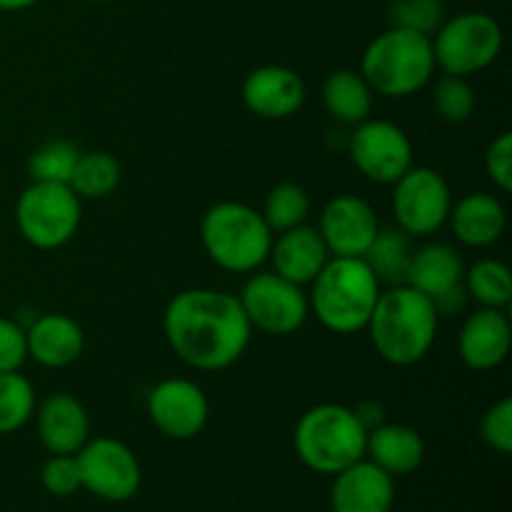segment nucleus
I'll use <instances>...</instances> for the list:
<instances>
[{
  "mask_svg": "<svg viewBox=\"0 0 512 512\" xmlns=\"http://www.w3.org/2000/svg\"><path fill=\"white\" fill-rule=\"evenodd\" d=\"M163 333L170 350L203 373L228 370L253 340L240 300L215 288H188L173 295L163 313Z\"/></svg>",
  "mask_w": 512,
  "mask_h": 512,
  "instance_id": "obj_1",
  "label": "nucleus"
},
{
  "mask_svg": "<svg viewBox=\"0 0 512 512\" xmlns=\"http://www.w3.org/2000/svg\"><path fill=\"white\" fill-rule=\"evenodd\" d=\"M438 325L440 315L433 300L403 283L383 288L365 330L385 363L408 368L430 353Z\"/></svg>",
  "mask_w": 512,
  "mask_h": 512,
  "instance_id": "obj_2",
  "label": "nucleus"
},
{
  "mask_svg": "<svg viewBox=\"0 0 512 512\" xmlns=\"http://www.w3.org/2000/svg\"><path fill=\"white\" fill-rule=\"evenodd\" d=\"M310 288V313L335 335L365 330L383 293V285L363 258H330Z\"/></svg>",
  "mask_w": 512,
  "mask_h": 512,
  "instance_id": "obj_3",
  "label": "nucleus"
},
{
  "mask_svg": "<svg viewBox=\"0 0 512 512\" xmlns=\"http://www.w3.org/2000/svg\"><path fill=\"white\" fill-rule=\"evenodd\" d=\"M435 70L438 65L428 35L393 25L370 40L360 60V75L368 80L373 93L395 100L428 88Z\"/></svg>",
  "mask_w": 512,
  "mask_h": 512,
  "instance_id": "obj_4",
  "label": "nucleus"
},
{
  "mask_svg": "<svg viewBox=\"0 0 512 512\" xmlns=\"http://www.w3.org/2000/svg\"><path fill=\"white\" fill-rule=\"evenodd\" d=\"M263 213L238 200H220L200 220V243L218 268L248 275L263 268L273 248Z\"/></svg>",
  "mask_w": 512,
  "mask_h": 512,
  "instance_id": "obj_5",
  "label": "nucleus"
},
{
  "mask_svg": "<svg viewBox=\"0 0 512 512\" xmlns=\"http://www.w3.org/2000/svg\"><path fill=\"white\" fill-rule=\"evenodd\" d=\"M368 430L355 408L340 403H320L305 410L293 430V448L300 463L318 475L345 470L365 458Z\"/></svg>",
  "mask_w": 512,
  "mask_h": 512,
  "instance_id": "obj_6",
  "label": "nucleus"
},
{
  "mask_svg": "<svg viewBox=\"0 0 512 512\" xmlns=\"http://www.w3.org/2000/svg\"><path fill=\"white\" fill-rule=\"evenodd\" d=\"M83 220V200L65 183H38L28 188L15 203V225L28 245L38 250H58L78 235Z\"/></svg>",
  "mask_w": 512,
  "mask_h": 512,
  "instance_id": "obj_7",
  "label": "nucleus"
},
{
  "mask_svg": "<svg viewBox=\"0 0 512 512\" xmlns=\"http://www.w3.org/2000/svg\"><path fill=\"white\" fill-rule=\"evenodd\" d=\"M430 43L435 65L445 75L470 78L498 60L503 50V28L493 15L468 10L443 20Z\"/></svg>",
  "mask_w": 512,
  "mask_h": 512,
  "instance_id": "obj_8",
  "label": "nucleus"
},
{
  "mask_svg": "<svg viewBox=\"0 0 512 512\" xmlns=\"http://www.w3.org/2000/svg\"><path fill=\"white\" fill-rule=\"evenodd\" d=\"M238 300L250 328L278 338L298 333L310 315L305 290L273 270H255L245 280Z\"/></svg>",
  "mask_w": 512,
  "mask_h": 512,
  "instance_id": "obj_9",
  "label": "nucleus"
},
{
  "mask_svg": "<svg viewBox=\"0 0 512 512\" xmlns=\"http://www.w3.org/2000/svg\"><path fill=\"white\" fill-rule=\"evenodd\" d=\"M453 193L443 175L428 165H413L393 183L395 228L410 238H430L448 223Z\"/></svg>",
  "mask_w": 512,
  "mask_h": 512,
  "instance_id": "obj_10",
  "label": "nucleus"
},
{
  "mask_svg": "<svg viewBox=\"0 0 512 512\" xmlns=\"http://www.w3.org/2000/svg\"><path fill=\"white\" fill-rule=\"evenodd\" d=\"M80 485L90 495L108 503H125L135 498L143 485V468L133 448L118 438H90L75 453Z\"/></svg>",
  "mask_w": 512,
  "mask_h": 512,
  "instance_id": "obj_11",
  "label": "nucleus"
},
{
  "mask_svg": "<svg viewBox=\"0 0 512 512\" xmlns=\"http://www.w3.org/2000/svg\"><path fill=\"white\" fill-rule=\"evenodd\" d=\"M348 150L358 173L378 185H393L415 165V148L408 133L390 120L368 118L355 125Z\"/></svg>",
  "mask_w": 512,
  "mask_h": 512,
  "instance_id": "obj_12",
  "label": "nucleus"
},
{
  "mask_svg": "<svg viewBox=\"0 0 512 512\" xmlns=\"http://www.w3.org/2000/svg\"><path fill=\"white\" fill-rule=\"evenodd\" d=\"M465 263L458 250L445 243H428L415 248L405 285L420 290L433 300L438 315H458L468 305V290L463 283Z\"/></svg>",
  "mask_w": 512,
  "mask_h": 512,
  "instance_id": "obj_13",
  "label": "nucleus"
},
{
  "mask_svg": "<svg viewBox=\"0 0 512 512\" xmlns=\"http://www.w3.org/2000/svg\"><path fill=\"white\" fill-rule=\"evenodd\" d=\"M148 418L170 440H193L210 420V400L195 380L165 378L148 393Z\"/></svg>",
  "mask_w": 512,
  "mask_h": 512,
  "instance_id": "obj_14",
  "label": "nucleus"
},
{
  "mask_svg": "<svg viewBox=\"0 0 512 512\" xmlns=\"http://www.w3.org/2000/svg\"><path fill=\"white\" fill-rule=\"evenodd\" d=\"M380 230L378 213L360 195H335L320 213L318 233L333 258H363Z\"/></svg>",
  "mask_w": 512,
  "mask_h": 512,
  "instance_id": "obj_15",
  "label": "nucleus"
},
{
  "mask_svg": "<svg viewBox=\"0 0 512 512\" xmlns=\"http://www.w3.org/2000/svg\"><path fill=\"white\" fill-rule=\"evenodd\" d=\"M240 98L258 118L288 120L303 108L305 83L288 65H260L245 75Z\"/></svg>",
  "mask_w": 512,
  "mask_h": 512,
  "instance_id": "obj_16",
  "label": "nucleus"
},
{
  "mask_svg": "<svg viewBox=\"0 0 512 512\" xmlns=\"http://www.w3.org/2000/svg\"><path fill=\"white\" fill-rule=\"evenodd\" d=\"M512 345V323L508 310L478 308L465 318L458 335L460 360L470 370L488 373L508 360Z\"/></svg>",
  "mask_w": 512,
  "mask_h": 512,
  "instance_id": "obj_17",
  "label": "nucleus"
},
{
  "mask_svg": "<svg viewBox=\"0 0 512 512\" xmlns=\"http://www.w3.org/2000/svg\"><path fill=\"white\" fill-rule=\"evenodd\" d=\"M395 505V478L368 458L333 475V512H390Z\"/></svg>",
  "mask_w": 512,
  "mask_h": 512,
  "instance_id": "obj_18",
  "label": "nucleus"
},
{
  "mask_svg": "<svg viewBox=\"0 0 512 512\" xmlns=\"http://www.w3.org/2000/svg\"><path fill=\"white\" fill-rule=\"evenodd\" d=\"M35 430L50 455H75L90 440V415L70 393H53L35 408Z\"/></svg>",
  "mask_w": 512,
  "mask_h": 512,
  "instance_id": "obj_19",
  "label": "nucleus"
},
{
  "mask_svg": "<svg viewBox=\"0 0 512 512\" xmlns=\"http://www.w3.org/2000/svg\"><path fill=\"white\" fill-rule=\"evenodd\" d=\"M330 258L333 255H330L318 228H310V225L303 223L298 228L283 230V233L275 235L268 260L273 263V273L305 288V285L318 278V273Z\"/></svg>",
  "mask_w": 512,
  "mask_h": 512,
  "instance_id": "obj_20",
  "label": "nucleus"
},
{
  "mask_svg": "<svg viewBox=\"0 0 512 512\" xmlns=\"http://www.w3.org/2000/svg\"><path fill=\"white\" fill-rule=\"evenodd\" d=\"M28 358L40 368L60 370L78 363L85 350V333L70 315L43 313L25 328Z\"/></svg>",
  "mask_w": 512,
  "mask_h": 512,
  "instance_id": "obj_21",
  "label": "nucleus"
},
{
  "mask_svg": "<svg viewBox=\"0 0 512 512\" xmlns=\"http://www.w3.org/2000/svg\"><path fill=\"white\" fill-rule=\"evenodd\" d=\"M448 223L460 243L468 245V248L483 250L503 238L508 215H505V205L495 195L470 193L455 200L453 208H450Z\"/></svg>",
  "mask_w": 512,
  "mask_h": 512,
  "instance_id": "obj_22",
  "label": "nucleus"
},
{
  "mask_svg": "<svg viewBox=\"0 0 512 512\" xmlns=\"http://www.w3.org/2000/svg\"><path fill=\"white\" fill-rule=\"evenodd\" d=\"M365 458L388 475H410L423 465L425 440L415 428L403 423H380L368 430Z\"/></svg>",
  "mask_w": 512,
  "mask_h": 512,
  "instance_id": "obj_23",
  "label": "nucleus"
},
{
  "mask_svg": "<svg viewBox=\"0 0 512 512\" xmlns=\"http://www.w3.org/2000/svg\"><path fill=\"white\" fill-rule=\"evenodd\" d=\"M373 88L360 75V70L338 68L325 78L323 105L330 118L340 125L355 128L373 113Z\"/></svg>",
  "mask_w": 512,
  "mask_h": 512,
  "instance_id": "obj_24",
  "label": "nucleus"
},
{
  "mask_svg": "<svg viewBox=\"0 0 512 512\" xmlns=\"http://www.w3.org/2000/svg\"><path fill=\"white\" fill-rule=\"evenodd\" d=\"M413 253L415 248L410 235H405L400 228H383V225H380L378 235H375V240L370 243L363 260L368 263V268L373 270L375 278L380 280V285H383V288H390V285L405 283Z\"/></svg>",
  "mask_w": 512,
  "mask_h": 512,
  "instance_id": "obj_25",
  "label": "nucleus"
},
{
  "mask_svg": "<svg viewBox=\"0 0 512 512\" xmlns=\"http://www.w3.org/2000/svg\"><path fill=\"white\" fill-rule=\"evenodd\" d=\"M123 170L120 163L105 150L80 153L68 185L80 200H103L118 190Z\"/></svg>",
  "mask_w": 512,
  "mask_h": 512,
  "instance_id": "obj_26",
  "label": "nucleus"
},
{
  "mask_svg": "<svg viewBox=\"0 0 512 512\" xmlns=\"http://www.w3.org/2000/svg\"><path fill=\"white\" fill-rule=\"evenodd\" d=\"M468 298L475 300L480 308L508 310L512 303V275L503 260L480 258L463 275Z\"/></svg>",
  "mask_w": 512,
  "mask_h": 512,
  "instance_id": "obj_27",
  "label": "nucleus"
},
{
  "mask_svg": "<svg viewBox=\"0 0 512 512\" xmlns=\"http://www.w3.org/2000/svg\"><path fill=\"white\" fill-rule=\"evenodd\" d=\"M38 395L20 370L0 373V435H13L33 420Z\"/></svg>",
  "mask_w": 512,
  "mask_h": 512,
  "instance_id": "obj_28",
  "label": "nucleus"
},
{
  "mask_svg": "<svg viewBox=\"0 0 512 512\" xmlns=\"http://www.w3.org/2000/svg\"><path fill=\"white\" fill-rule=\"evenodd\" d=\"M260 213H263L265 223L273 230V235L290 228H298L310 215L308 190L300 188L298 183H278L265 195V203Z\"/></svg>",
  "mask_w": 512,
  "mask_h": 512,
  "instance_id": "obj_29",
  "label": "nucleus"
},
{
  "mask_svg": "<svg viewBox=\"0 0 512 512\" xmlns=\"http://www.w3.org/2000/svg\"><path fill=\"white\" fill-rule=\"evenodd\" d=\"M78 145H73L65 138L45 140L40 148L33 150L28 158V173L30 180L38 183H65L68 185L70 175H73L75 163H78Z\"/></svg>",
  "mask_w": 512,
  "mask_h": 512,
  "instance_id": "obj_30",
  "label": "nucleus"
},
{
  "mask_svg": "<svg viewBox=\"0 0 512 512\" xmlns=\"http://www.w3.org/2000/svg\"><path fill=\"white\" fill-rule=\"evenodd\" d=\"M433 105L435 113L445 120V123H468L478 108V98H475V88L470 85L468 78L460 75H443L433 88Z\"/></svg>",
  "mask_w": 512,
  "mask_h": 512,
  "instance_id": "obj_31",
  "label": "nucleus"
},
{
  "mask_svg": "<svg viewBox=\"0 0 512 512\" xmlns=\"http://www.w3.org/2000/svg\"><path fill=\"white\" fill-rule=\"evenodd\" d=\"M388 18L393 28H405L433 38L445 20V5L443 0H393Z\"/></svg>",
  "mask_w": 512,
  "mask_h": 512,
  "instance_id": "obj_32",
  "label": "nucleus"
},
{
  "mask_svg": "<svg viewBox=\"0 0 512 512\" xmlns=\"http://www.w3.org/2000/svg\"><path fill=\"white\" fill-rule=\"evenodd\" d=\"M480 438L495 453L510 455L512 453V400L500 398L498 403L485 410L480 420Z\"/></svg>",
  "mask_w": 512,
  "mask_h": 512,
  "instance_id": "obj_33",
  "label": "nucleus"
},
{
  "mask_svg": "<svg viewBox=\"0 0 512 512\" xmlns=\"http://www.w3.org/2000/svg\"><path fill=\"white\" fill-rule=\"evenodd\" d=\"M40 483H43L45 493L55 495V498H70V495L80 493V473L75 455H50L40 470Z\"/></svg>",
  "mask_w": 512,
  "mask_h": 512,
  "instance_id": "obj_34",
  "label": "nucleus"
},
{
  "mask_svg": "<svg viewBox=\"0 0 512 512\" xmlns=\"http://www.w3.org/2000/svg\"><path fill=\"white\" fill-rule=\"evenodd\" d=\"M485 173L500 193L512 190V133H500L485 150Z\"/></svg>",
  "mask_w": 512,
  "mask_h": 512,
  "instance_id": "obj_35",
  "label": "nucleus"
},
{
  "mask_svg": "<svg viewBox=\"0 0 512 512\" xmlns=\"http://www.w3.org/2000/svg\"><path fill=\"white\" fill-rule=\"evenodd\" d=\"M28 360V345H25V328L13 318L0 315V373L20 370Z\"/></svg>",
  "mask_w": 512,
  "mask_h": 512,
  "instance_id": "obj_36",
  "label": "nucleus"
},
{
  "mask_svg": "<svg viewBox=\"0 0 512 512\" xmlns=\"http://www.w3.org/2000/svg\"><path fill=\"white\" fill-rule=\"evenodd\" d=\"M355 413H358L360 423L365 425V430H373L378 428L380 423H385V410L380 403H363L360 408H355Z\"/></svg>",
  "mask_w": 512,
  "mask_h": 512,
  "instance_id": "obj_37",
  "label": "nucleus"
},
{
  "mask_svg": "<svg viewBox=\"0 0 512 512\" xmlns=\"http://www.w3.org/2000/svg\"><path fill=\"white\" fill-rule=\"evenodd\" d=\"M38 3L40 0H0V10H5V13H20V10H28Z\"/></svg>",
  "mask_w": 512,
  "mask_h": 512,
  "instance_id": "obj_38",
  "label": "nucleus"
},
{
  "mask_svg": "<svg viewBox=\"0 0 512 512\" xmlns=\"http://www.w3.org/2000/svg\"><path fill=\"white\" fill-rule=\"evenodd\" d=\"M88 3H113V0H88Z\"/></svg>",
  "mask_w": 512,
  "mask_h": 512,
  "instance_id": "obj_39",
  "label": "nucleus"
}]
</instances>
